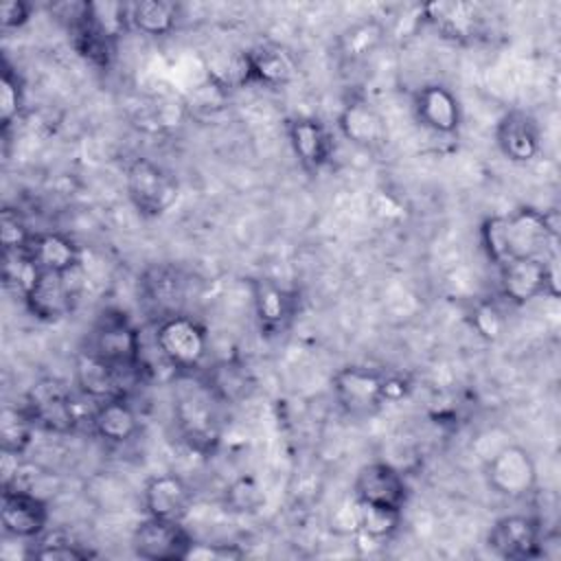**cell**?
I'll list each match as a JSON object with an SVG mask.
<instances>
[{
    "label": "cell",
    "mask_w": 561,
    "mask_h": 561,
    "mask_svg": "<svg viewBox=\"0 0 561 561\" xmlns=\"http://www.w3.org/2000/svg\"><path fill=\"white\" fill-rule=\"evenodd\" d=\"M50 511L48 504L22 486L2 489L0 524L2 533L13 539L33 541L48 530Z\"/></svg>",
    "instance_id": "obj_13"
},
{
    "label": "cell",
    "mask_w": 561,
    "mask_h": 561,
    "mask_svg": "<svg viewBox=\"0 0 561 561\" xmlns=\"http://www.w3.org/2000/svg\"><path fill=\"white\" fill-rule=\"evenodd\" d=\"M217 399L202 386L197 392L182 394L173 405L180 438L197 454H213L221 440Z\"/></svg>",
    "instance_id": "obj_6"
},
{
    "label": "cell",
    "mask_w": 561,
    "mask_h": 561,
    "mask_svg": "<svg viewBox=\"0 0 561 561\" xmlns=\"http://www.w3.org/2000/svg\"><path fill=\"white\" fill-rule=\"evenodd\" d=\"M390 373L368 366H342L331 377V390L340 410L364 419L377 414L388 403Z\"/></svg>",
    "instance_id": "obj_4"
},
{
    "label": "cell",
    "mask_w": 561,
    "mask_h": 561,
    "mask_svg": "<svg viewBox=\"0 0 561 561\" xmlns=\"http://www.w3.org/2000/svg\"><path fill=\"white\" fill-rule=\"evenodd\" d=\"M85 348H90L94 355L118 368L121 373H140L142 366V340L140 331L131 322V318L116 309L105 307L94 318Z\"/></svg>",
    "instance_id": "obj_2"
},
{
    "label": "cell",
    "mask_w": 561,
    "mask_h": 561,
    "mask_svg": "<svg viewBox=\"0 0 561 561\" xmlns=\"http://www.w3.org/2000/svg\"><path fill=\"white\" fill-rule=\"evenodd\" d=\"M224 511L232 515H254L265 504V493L261 482L254 476H239L234 478L221 495Z\"/></svg>",
    "instance_id": "obj_33"
},
{
    "label": "cell",
    "mask_w": 561,
    "mask_h": 561,
    "mask_svg": "<svg viewBox=\"0 0 561 561\" xmlns=\"http://www.w3.org/2000/svg\"><path fill=\"white\" fill-rule=\"evenodd\" d=\"M412 112L421 127L438 136H456L462 125L458 96L443 83H425L412 96Z\"/></svg>",
    "instance_id": "obj_15"
},
{
    "label": "cell",
    "mask_w": 561,
    "mask_h": 561,
    "mask_svg": "<svg viewBox=\"0 0 561 561\" xmlns=\"http://www.w3.org/2000/svg\"><path fill=\"white\" fill-rule=\"evenodd\" d=\"M248 285L261 335H280L296 313V296L267 276L250 278Z\"/></svg>",
    "instance_id": "obj_18"
},
{
    "label": "cell",
    "mask_w": 561,
    "mask_h": 561,
    "mask_svg": "<svg viewBox=\"0 0 561 561\" xmlns=\"http://www.w3.org/2000/svg\"><path fill=\"white\" fill-rule=\"evenodd\" d=\"M81 13L83 20L112 44H116L131 26L127 2H83Z\"/></svg>",
    "instance_id": "obj_31"
},
{
    "label": "cell",
    "mask_w": 561,
    "mask_h": 561,
    "mask_svg": "<svg viewBox=\"0 0 561 561\" xmlns=\"http://www.w3.org/2000/svg\"><path fill=\"white\" fill-rule=\"evenodd\" d=\"M245 64V85H263V88H283L294 81L298 72V64L294 55L274 42L256 44L243 50Z\"/></svg>",
    "instance_id": "obj_19"
},
{
    "label": "cell",
    "mask_w": 561,
    "mask_h": 561,
    "mask_svg": "<svg viewBox=\"0 0 561 561\" xmlns=\"http://www.w3.org/2000/svg\"><path fill=\"white\" fill-rule=\"evenodd\" d=\"M28 557L39 561H88L94 557V552L66 530H46L33 539Z\"/></svg>",
    "instance_id": "obj_29"
},
{
    "label": "cell",
    "mask_w": 561,
    "mask_h": 561,
    "mask_svg": "<svg viewBox=\"0 0 561 561\" xmlns=\"http://www.w3.org/2000/svg\"><path fill=\"white\" fill-rule=\"evenodd\" d=\"M75 383L81 394L94 401H103L110 397L125 394L123 375L118 368L94 355L90 348H79L75 355Z\"/></svg>",
    "instance_id": "obj_24"
},
{
    "label": "cell",
    "mask_w": 561,
    "mask_h": 561,
    "mask_svg": "<svg viewBox=\"0 0 561 561\" xmlns=\"http://www.w3.org/2000/svg\"><path fill=\"white\" fill-rule=\"evenodd\" d=\"M351 495L364 506L403 515V508L410 500V486L397 467L383 460H373L359 467L355 473Z\"/></svg>",
    "instance_id": "obj_8"
},
{
    "label": "cell",
    "mask_w": 561,
    "mask_h": 561,
    "mask_svg": "<svg viewBox=\"0 0 561 561\" xmlns=\"http://www.w3.org/2000/svg\"><path fill=\"white\" fill-rule=\"evenodd\" d=\"M423 20L449 42H469L482 28V13L473 2L438 0L423 7Z\"/></svg>",
    "instance_id": "obj_22"
},
{
    "label": "cell",
    "mask_w": 561,
    "mask_h": 561,
    "mask_svg": "<svg viewBox=\"0 0 561 561\" xmlns=\"http://www.w3.org/2000/svg\"><path fill=\"white\" fill-rule=\"evenodd\" d=\"M383 35H386V28L379 20L355 22L337 37V53L346 61H359L379 48V44L383 42Z\"/></svg>",
    "instance_id": "obj_30"
},
{
    "label": "cell",
    "mask_w": 561,
    "mask_h": 561,
    "mask_svg": "<svg viewBox=\"0 0 561 561\" xmlns=\"http://www.w3.org/2000/svg\"><path fill=\"white\" fill-rule=\"evenodd\" d=\"M193 489L175 473L151 476L142 486V506L149 517L182 522L193 506Z\"/></svg>",
    "instance_id": "obj_20"
},
{
    "label": "cell",
    "mask_w": 561,
    "mask_h": 561,
    "mask_svg": "<svg viewBox=\"0 0 561 561\" xmlns=\"http://www.w3.org/2000/svg\"><path fill=\"white\" fill-rule=\"evenodd\" d=\"M90 423L92 432L110 445H125L140 430V419L125 394L96 401Z\"/></svg>",
    "instance_id": "obj_25"
},
{
    "label": "cell",
    "mask_w": 561,
    "mask_h": 561,
    "mask_svg": "<svg viewBox=\"0 0 561 561\" xmlns=\"http://www.w3.org/2000/svg\"><path fill=\"white\" fill-rule=\"evenodd\" d=\"M340 134L359 149H377L386 140V121L362 94H351L337 114Z\"/></svg>",
    "instance_id": "obj_21"
},
{
    "label": "cell",
    "mask_w": 561,
    "mask_h": 561,
    "mask_svg": "<svg viewBox=\"0 0 561 561\" xmlns=\"http://www.w3.org/2000/svg\"><path fill=\"white\" fill-rule=\"evenodd\" d=\"M195 539L182 522L145 517L131 533V550L147 561H186Z\"/></svg>",
    "instance_id": "obj_9"
},
{
    "label": "cell",
    "mask_w": 561,
    "mask_h": 561,
    "mask_svg": "<svg viewBox=\"0 0 561 561\" xmlns=\"http://www.w3.org/2000/svg\"><path fill=\"white\" fill-rule=\"evenodd\" d=\"M204 388L219 403H239L254 390V377L243 362L224 359L206 370Z\"/></svg>",
    "instance_id": "obj_26"
},
{
    "label": "cell",
    "mask_w": 561,
    "mask_h": 561,
    "mask_svg": "<svg viewBox=\"0 0 561 561\" xmlns=\"http://www.w3.org/2000/svg\"><path fill=\"white\" fill-rule=\"evenodd\" d=\"M24 405L31 412L35 425L48 432L66 434L72 432L79 423L72 392L57 377H44L35 381L26 392Z\"/></svg>",
    "instance_id": "obj_10"
},
{
    "label": "cell",
    "mask_w": 561,
    "mask_h": 561,
    "mask_svg": "<svg viewBox=\"0 0 561 561\" xmlns=\"http://www.w3.org/2000/svg\"><path fill=\"white\" fill-rule=\"evenodd\" d=\"M245 557V550H241L234 543H193L188 559H217V561H230Z\"/></svg>",
    "instance_id": "obj_38"
},
{
    "label": "cell",
    "mask_w": 561,
    "mask_h": 561,
    "mask_svg": "<svg viewBox=\"0 0 561 561\" xmlns=\"http://www.w3.org/2000/svg\"><path fill=\"white\" fill-rule=\"evenodd\" d=\"M125 188L131 206L145 219L162 217L178 199L175 178L151 158H134L125 169Z\"/></svg>",
    "instance_id": "obj_5"
},
{
    "label": "cell",
    "mask_w": 561,
    "mask_h": 561,
    "mask_svg": "<svg viewBox=\"0 0 561 561\" xmlns=\"http://www.w3.org/2000/svg\"><path fill=\"white\" fill-rule=\"evenodd\" d=\"M500 272V291L511 305H526L539 296L557 298V254L548 259L511 261Z\"/></svg>",
    "instance_id": "obj_7"
},
{
    "label": "cell",
    "mask_w": 561,
    "mask_h": 561,
    "mask_svg": "<svg viewBox=\"0 0 561 561\" xmlns=\"http://www.w3.org/2000/svg\"><path fill=\"white\" fill-rule=\"evenodd\" d=\"M24 110V83L18 70L2 59V72H0V125L2 134L9 131V127L20 118Z\"/></svg>",
    "instance_id": "obj_34"
},
{
    "label": "cell",
    "mask_w": 561,
    "mask_h": 561,
    "mask_svg": "<svg viewBox=\"0 0 561 561\" xmlns=\"http://www.w3.org/2000/svg\"><path fill=\"white\" fill-rule=\"evenodd\" d=\"M543 526L537 517L513 513L495 519L486 533V548L508 561L539 559V541Z\"/></svg>",
    "instance_id": "obj_12"
},
{
    "label": "cell",
    "mask_w": 561,
    "mask_h": 561,
    "mask_svg": "<svg viewBox=\"0 0 561 561\" xmlns=\"http://www.w3.org/2000/svg\"><path fill=\"white\" fill-rule=\"evenodd\" d=\"M68 276L70 274L35 272V276L22 291L24 307L35 320L50 324L64 320L72 311L75 294Z\"/></svg>",
    "instance_id": "obj_14"
},
{
    "label": "cell",
    "mask_w": 561,
    "mask_h": 561,
    "mask_svg": "<svg viewBox=\"0 0 561 561\" xmlns=\"http://www.w3.org/2000/svg\"><path fill=\"white\" fill-rule=\"evenodd\" d=\"M289 147L300 162V167L309 173L322 171L333 158V136L329 127L316 116H294L285 125Z\"/></svg>",
    "instance_id": "obj_16"
},
{
    "label": "cell",
    "mask_w": 561,
    "mask_h": 561,
    "mask_svg": "<svg viewBox=\"0 0 561 561\" xmlns=\"http://www.w3.org/2000/svg\"><path fill=\"white\" fill-rule=\"evenodd\" d=\"M559 557H561L559 530H543L539 541V559H559Z\"/></svg>",
    "instance_id": "obj_40"
},
{
    "label": "cell",
    "mask_w": 561,
    "mask_h": 561,
    "mask_svg": "<svg viewBox=\"0 0 561 561\" xmlns=\"http://www.w3.org/2000/svg\"><path fill=\"white\" fill-rule=\"evenodd\" d=\"M471 327L476 329V333L489 342L497 340L502 335L504 329V318L500 313V309L489 302V300H480L473 305L471 311Z\"/></svg>",
    "instance_id": "obj_37"
},
{
    "label": "cell",
    "mask_w": 561,
    "mask_h": 561,
    "mask_svg": "<svg viewBox=\"0 0 561 561\" xmlns=\"http://www.w3.org/2000/svg\"><path fill=\"white\" fill-rule=\"evenodd\" d=\"M486 484L504 497L519 500L537 486V465L530 451L522 445H504L497 449L484 467Z\"/></svg>",
    "instance_id": "obj_11"
},
{
    "label": "cell",
    "mask_w": 561,
    "mask_h": 561,
    "mask_svg": "<svg viewBox=\"0 0 561 561\" xmlns=\"http://www.w3.org/2000/svg\"><path fill=\"white\" fill-rule=\"evenodd\" d=\"M33 230L28 228L26 219L18 208H2L0 213V243L2 252H24Z\"/></svg>",
    "instance_id": "obj_36"
},
{
    "label": "cell",
    "mask_w": 561,
    "mask_h": 561,
    "mask_svg": "<svg viewBox=\"0 0 561 561\" xmlns=\"http://www.w3.org/2000/svg\"><path fill=\"white\" fill-rule=\"evenodd\" d=\"M33 7L24 0H4L0 7V26L2 31L20 28L28 22Z\"/></svg>",
    "instance_id": "obj_39"
},
{
    "label": "cell",
    "mask_w": 561,
    "mask_h": 561,
    "mask_svg": "<svg viewBox=\"0 0 561 561\" xmlns=\"http://www.w3.org/2000/svg\"><path fill=\"white\" fill-rule=\"evenodd\" d=\"M559 230L550 213L519 206L506 215H491L480 224V243L495 267L519 259L557 254Z\"/></svg>",
    "instance_id": "obj_1"
},
{
    "label": "cell",
    "mask_w": 561,
    "mask_h": 561,
    "mask_svg": "<svg viewBox=\"0 0 561 561\" xmlns=\"http://www.w3.org/2000/svg\"><path fill=\"white\" fill-rule=\"evenodd\" d=\"M140 285H142L147 300H151L158 309H164L167 316L178 313L173 309H175V305L182 302L184 278L180 276V272L175 267L153 265V267L145 270Z\"/></svg>",
    "instance_id": "obj_28"
},
{
    "label": "cell",
    "mask_w": 561,
    "mask_h": 561,
    "mask_svg": "<svg viewBox=\"0 0 561 561\" xmlns=\"http://www.w3.org/2000/svg\"><path fill=\"white\" fill-rule=\"evenodd\" d=\"M35 427L37 425L24 403L22 405H4L2 416H0L2 451L22 456L26 451V447L31 445Z\"/></svg>",
    "instance_id": "obj_32"
},
{
    "label": "cell",
    "mask_w": 561,
    "mask_h": 561,
    "mask_svg": "<svg viewBox=\"0 0 561 561\" xmlns=\"http://www.w3.org/2000/svg\"><path fill=\"white\" fill-rule=\"evenodd\" d=\"M180 18V7L167 0L129 2V24L147 37L169 35Z\"/></svg>",
    "instance_id": "obj_27"
},
{
    "label": "cell",
    "mask_w": 561,
    "mask_h": 561,
    "mask_svg": "<svg viewBox=\"0 0 561 561\" xmlns=\"http://www.w3.org/2000/svg\"><path fill=\"white\" fill-rule=\"evenodd\" d=\"M153 344L162 362L182 375L195 373L208 353V333L191 316H162L153 331Z\"/></svg>",
    "instance_id": "obj_3"
},
{
    "label": "cell",
    "mask_w": 561,
    "mask_h": 561,
    "mask_svg": "<svg viewBox=\"0 0 561 561\" xmlns=\"http://www.w3.org/2000/svg\"><path fill=\"white\" fill-rule=\"evenodd\" d=\"M495 145L513 164H528L539 156L541 131L535 116L526 110H508L495 125Z\"/></svg>",
    "instance_id": "obj_17"
},
{
    "label": "cell",
    "mask_w": 561,
    "mask_h": 561,
    "mask_svg": "<svg viewBox=\"0 0 561 561\" xmlns=\"http://www.w3.org/2000/svg\"><path fill=\"white\" fill-rule=\"evenodd\" d=\"M357 506H359L357 533H362L364 537H368L373 541H386L397 533V528L401 524V517H403L401 513L364 506L359 502H357Z\"/></svg>",
    "instance_id": "obj_35"
},
{
    "label": "cell",
    "mask_w": 561,
    "mask_h": 561,
    "mask_svg": "<svg viewBox=\"0 0 561 561\" xmlns=\"http://www.w3.org/2000/svg\"><path fill=\"white\" fill-rule=\"evenodd\" d=\"M26 259L35 272L72 274L81 265V248L64 232H33L26 250Z\"/></svg>",
    "instance_id": "obj_23"
}]
</instances>
